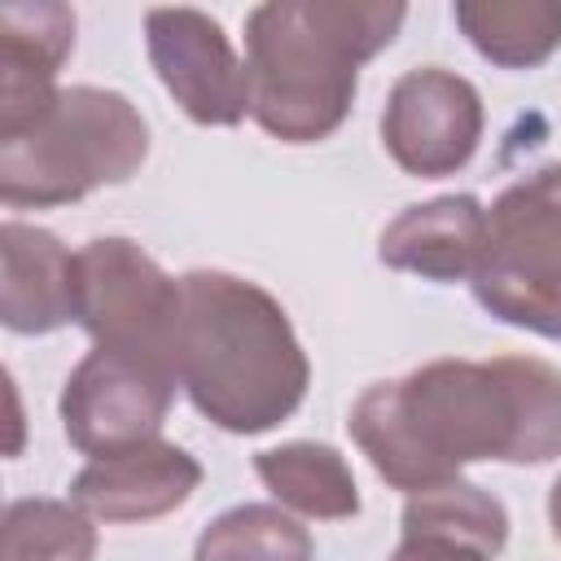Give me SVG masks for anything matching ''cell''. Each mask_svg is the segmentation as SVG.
Listing matches in <instances>:
<instances>
[{
    "label": "cell",
    "instance_id": "6da1fadb",
    "mask_svg": "<svg viewBox=\"0 0 561 561\" xmlns=\"http://www.w3.org/2000/svg\"><path fill=\"white\" fill-rule=\"evenodd\" d=\"M355 447L394 491H430L473 460L548 465L561 456V368L539 355L430 359L373 381L346 416Z\"/></svg>",
    "mask_w": 561,
    "mask_h": 561
},
{
    "label": "cell",
    "instance_id": "7a4b0ae2",
    "mask_svg": "<svg viewBox=\"0 0 561 561\" xmlns=\"http://www.w3.org/2000/svg\"><path fill=\"white\" fill-rule=\"evenodd\" d=\"M171 364L193 408L245 438L289 421L311 386V364L285 307L263 285L219 267L180 276Z\"/></svg>",
    "mask_w": 561,
    "mask_h": 561
},
{
    "label": "cell",
    "instance_id": "3957f363",
    "mask_svg": "<svg viewBox=\"0 0 561 561\" xmlns=\"http://www.w3.org/2000/svg\"><path fill=\"white\" fill-rule=\"evenodd\" d=\"M408 18L399 0H272L245 13L250 118L285 140H329L359 92V66L390 48Z\"/></svg>",
    "mask_w": 561,
    "mask_h": 561
},
{
    "label": "cell",
    "instance_id": "277c9868",
    "mask_svg": "<svg viewBox=\"0 0 561 561\" xmlns=\"http://www.w3.org/2000/svg\"><path fill=\"white\" fill-rule=\"evenodd\" d=\"M149 158V123L140 110L92 83H70L53 105L13 136H0L4 206H66L105 184H127Z\"/></svg>",
    "mask_w": 561,
    "mask_h": 561
},
{
    "label": "cell",
    "instance_id": "5b68a950",
    "mask_svg": "<svg viewBox=\"0 0 561 561\" xmlns=\"http://www.w3.org/2000/svg\"><path fill=\"white\" fill-rule=\"evenodd\" d=\"M469 285L500 324L561 342V158L491 202Z\"/></svg>",
    "mask_w": 561,
    "mask_h": 561
},
{
    "label": "cell",
    "instance_id": "8992f818",
    "mask_svg": "<svg viewBox=\"0 0 561 561\" xmlns=\"http://www.w3.org/2000/svg\"><path fill=\"white\" fill-rule=\"evenodd\" d=\"M175 320L180 280L131 237H92L75 250V324H83L96 346L145 355L175 373Z\"/></svg>",
    "mask_w": 561,
    "mask_h": 561
},
{
    "label": "cell",
    "instance_id": "52a82bcc",
    "mask_svg": "<svg viewBox=\"0 0 561 561\" xmlns=\"http://www.w3.org/2000/svg\"><path fill=\"white\" fill-rule=\"evenodd\" d=\"M180 377L145 355L92 346L61 386V430L75 451L101 460L158 438Z\"/></svg>",
    "mask_w": 561,
    "mask_h": 561
},
{
    "label": "cell",
    "instance_id": "ba28073f",
    "mask_svg": "<svg viewBox=\"0 0 561 561\" xmlns=\"http://www.w3.org/2000/svg\"><path fill=\"white\" fill-rule=\"evenodd\" d=\"M486 114L478 88L447 66H416L394 79L381 110V145L416 180L456 175L482 140Z\"/></svg>",
    "mask_w": 561,
    "mask_h": 561
},
{
    "label": "cell",
    "instance_id": "9c48e42d",
    "mask_svg": "<svg viewBox=\"0 0 561 561\" xmlns=\"http://www.w3.org/2000/svg\"><path fill=\"white\" fill-rule=\"evenodd\" d=\"M145 48L175 96V105L202 127H237L250 114L245 101V61L237 57L224 26L188 4L145 13Z\"/></svg>",
    "mask_w": 561,
    "mask_h": 561
},
{
    "label": "cell",
    "instance_id": "30bf717a",
    "mask_svg": "<svg viewBox=\"0 0 561 561\" xmlns=\"http://www.w3.org/2000/svg\"><path fill=\"white\" fill-rule=\"evenodd\" d=\"M202 486V465L162 438H149L140 447L101 456L83 465L70 482V500L92 522H153L188 504V495Z\"/></svg>",
    "mask_w": 561,
    "mask_h": 561
},
{
    "label": "cell",
    "instance_id": "8fae6325",
    "mask_svg": "<svg viewBox=\"0 0 561 561\" xmlns=\"http://www.w3.org/2000/svg\"><path fill=\"white\" fill-rule=\"evenodd\" d=\"M75 48V13L57 0H22L0 9V136L35 123L57 88V70Z\"/></svg>",
    "mask_w": 561,
    "mask_h": 561
},
{
    "label": "cell",
    "instance_id": "7c38bea8",
    "mask_svg": "<svg viewBox=\"0 0 561 561\" xmlns=\"http://www.w3.org/2000/svg\"><path fill=\"white\" fill-rule=\"evenodd\" d=\"M486 210L473 193H443L403 206L377 237V259L394 272H412L438 285L465 280L478 267Z\"/></svg>",
    "mask_w": 561,
    "mask_h": 561
},
{
    "label": "cell",
    "instance_id": "4fadbf2b",
    "mask_svg": "<svg viewBox=\"0 0 561 561\" xmlns=\"http://www.w3.org/2000/svg\"><path fill=\"white\" fill-rule=\"evenodd\" d=\"M0 259V320L9 333L39 337L75 320V254L57 232L4 219Z\"/></svg>",
    "mask_w": 561,
    "mask_h": 561
},
{
    "label": "cell",
    "instance_id": "5bb4252c",
    "mask_svg": "<svg viewBox=\"0 0 561 561\" xmlns=\"http://www.w3.org/2000/svg\"><path fill=\"white\" fill-rule=\"evenodd\" d=\"M254 473L289 513H302L316 522H342L359 513L355 473L346 456L329 443L298 438V443L267 447L254 456Z\"/></svg>",
    "mask_w": 561,
    "mask_h": 561
},
{
    "label": "cell",
    "instance_id": "9a60e30c",
    "mask_svg": "<svg viewBox=\"0 0 561 561\" xmlns=\"http://www.w3.org/2000/svg\"><path fill=\"white\" fill-rule=\"evenodd\" d=\"M451 18L500 70H535L561 48V0H456Z\"/></svg>",
    "mask_w": 561,
    "mask_h": 561
},
{
    "label": "cell",
    "instance_id": "2e32d148",
    "mask_svg": "<svg viewBox=\"0 0 561 561\" xmlns=\"http://www.w3.org/2000/svg\"><path fill=\"white\" fill-rule=\"evenodd\" d=\"M193 561H316V543L280 504H237L197 535Z\"/></svg>",
    "mask_w": 561,
    "mask_h": 561
},
{
    "label": "cell",
    "instance_id": "e0dca14e",
    "mask_svg": "<svg viewBox=\"0 0 561 561\" xmlns=\"http://www.w3.org/2000/svg\"><path fill=\"white\" fill-rule=\"evenodd\" d=\"M96 526L75 500L26 495L4 508L0 561H92Z\"/></svg>",
    "mask_w": 561,
    "mask_h": 561
},
{
    "label": "cell",
    "instance_id": "ac0fdd59",
    "mask_svg": "<svg viewBox=\"0 0 561 561\" xmlns=\"http://www.w3.org/2000/svg\"><path fill=\"white\" fill-rule=\"evenodd\" d=\"M500 552L491 543H482L478 535L451 530L443 522L430 517H412L403 513V539L390 552V561H495Z\"/></svg>",
    "mask_w": 561,
    "mask_h": 561
},
{
    "label": "cell",
    "instance_id": "d6986e66",
    "mask_svg": "<svg viewBox=\"0 0 561 561\" xmlns=\"http://www.w3.org/2000/svg\"><path fill=\"white\" fill-rule=\"evenodd\" d=\"M548 522H552V535L561 539V473H557V482L548 491Z\"/></svg>",
    "mask_w": 561,
    "mask_h": 561
}]
</instances>
